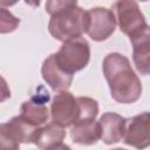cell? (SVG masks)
<instances>
[{"mask_svg": "<svg viewBox=\"0 0 150 150\" xmlns=\"http://www.w3.org/2000/svg\"><path fill=\"white\" fill-rule=\"evenodd\" d=\"M127 120L115 112H105L98 121L100 138L107 143L112 144L123 138Z\"/></svg>", "mask_w": 150, "mask_h": 150, "instance_id": "10", "label": "cell"}, {"mask_svg": "<svg viewBox=\"0 0 150 150\" xmlns=\"http://www.w3.org/2000/svg\"><path fill=\"white\" fill-rule=\"evenodd\" d=\"M150 116L149 112H143L130 120H127L123 139L137 149H144L150 143Z\"/></svg>", "mask_w": 150, "mask_h": 150, "instance_id": "9", "label": "cell"}, {"mask_svg": "<svg viewBox=\"0 0 150 150\" xmlns=\"http://www.w3.org/2000/svg\"><path fill=\"white\" fill-rule=\"evenodd\" d=\"M45 150H70V148L63 143H57V144H54L52 146L46 148Z\"/></svg>", "mask_w": 150, "mask_h": 150, "instance_id": "18", "label": "cell"}, {"mask_svg": "<svg viewBox=\"0 0 150 150\" xmlns=\"http://www.w3.org/2000/svg\"><path fill=\"white\" fill-rule=\"evenodd\" d=\"M53 57L60 69L73 75L88 64L90 57L89 45L83 38L68 40L63 42L57 53L53 54Z\"/></svg>", "mask_w": 150, "mask_h": 150, "instance_id": "3", "label": "cell"}, {"mask_svg": "<svg viewBox=\"0 0 150 150\" xmlns=\"http://www.w3.org/2000/svg\"><path fill=\"white\" fill-rule=\"evenodd\" d=\"M87 13L86 33L95 41L107 40L115 30L116 18L112 11L103 7L91 8Z\"/></svg>", "mask_w": 150, "mask_h": 150, "instance_id": "6", "label": "cell"}, {"mask_svg": "<svg viewBox=\"0 0 150 150\" xmlns=\"http://www.w3.org/2000/svg\"><path fill=\"white\" fill-rule=\"evenodd\" d=\"M20 20L15 18L9 11L0 6V33H11L16 29Z\"/></svg>", "mask_w": 150, "mask_h": 150, "instance_id": "16", "label": "cell"}, {"mask_svg": "<svg viewBox=\"0 0 150 150\" xmlns=\"http://www.w3.org/2000/svg\"><path fill=\"white\" fill-rule=\"evenodd\" d=\"M49 100V94L42 87L39 88L38 93L32 96V98L25 102L21 107L20 118L34 129H39L40 125L48 120V108L46 102Z\"/></svg>", "mask_w": 150, "mask_h": 150, "instance_id": "7", "label": "cell"}, {"mask_svg": "<svg viewBox=\"0 0 150 150\" xmlns=\"http://www.w3.org/2000/svg\"><path fill=\"white\" fill-rule=\"evenodd\" d=\"M134 46V62L138 71L143 75L149 73L150 67V52H149V33L131 41Z\"/></svg>", "mask_w": 150, "mask_h": 150, "instance_id": "14", "label": "cell"}, {"mask_svg": "<svg viewBox=\"0 0 150 150\" xmlns=\"http://www.w3.org/2000/svg\"><path fill=\"white\" fill-rule=\"evenodd\" d=\"M36 130L19 116L0 124V150H19L20 143H33Z\"/></svg>", "mask_w": 150, "mask_h": 150, "instance_id": "5", "label": "cell"}, {"mask_svg": "<svg viewBox=\"0 0 150 150\" xmlns=\"http://www.w3.org/2000/svg\"><path fill=\"white\" fill-rule=\"evenodd\" d=\"M104 76L109 83L111 97L120 103H132L142 93V84L134 73L129 60L118 53H110L103 61Z\"/></svg>", "mask_w": 150, "mask_h": 150, "instance_id": "1", "label": "cell"}, {"mask_svg": "<svg viewBox=\"0 0 150 150\" xmlns=\"http://www.w3.org/2000/svg\"><path fill=\"white\" fill-rule=\"evenodd\" d=\"M66 136L63 127L56 123H49L43 128H39L34 135L33 143L36 144L40 149H46L57 143H62Z\"/></svg>", "mask_w": 150, "mask_h": 150, "instance_id": "13", "label": "cell"}, {"mask_svg": "<svg viewBox=\"0 0 150 150\" xmlns=\"http://www.w3.org/2000/svg\"><path fill=\"white\" fill-rule=\"evenodd\" d=\"M120 29L130 38V41L149 33V27L144 16L135 1L123 0L114 4Z\"/></svg>", "mask_w": 150, "mask_h": 150, "instance_id": "4", "label": "cell"}, {"mask_svg": "<svg viewBox=\"0 0 150 150\" xmlns=\"http://www.w3.org/2000/svg\"><path fill=\"white\" fill-rule=\"evenodd\" d=\"M70 137L75 143L90 145L97 142L100 138L98 122L95 121H81L70 125Z\"/></svg>", "mask_w": 150, "mask_h": 150, "instance_id": "12", "label": "cell"}, {"mask_svg": "<svg viewBox=\"0 0 150 150\" xmlns=\"http://www.w3.org/2000/svg\"><path fill=\"white\" fill-rule=\"evenodd\" d=\"M41 71L43 80L55 91H66L73 81V75L64 73L62 69L57 67V64L54 61L53 54L45 60Z\"/></svg>", "mask_w": 150, "mask_h": 150, "instance_id": "11", "label": "cell"}, {"mask_svg": "<svg viewBox=\"0 0 150 150\" xmlns=\"http://www.w3.org/2000/svg\"><path fill=\"white\" fill-rule=\"evenodd\" d=\"M46 11L50 14L48 28L55 39L66 42L86 32L87 13L76 1H47Z\"/></svg>", "mask_w": 150, "mask_h": 150, "instance_id": "2", "label": "cell"}, {"mask_svg": "<svg viewBox=\"0 0 150 150\" xmlns=\"http://www.w3.org/2000/svg\"><path fill=\"white\" fill-rule=\"evenodd\" d=\"M9 97H11V90L7 86V82L2 76H0V102H4Z\"/></svg>", "mask_w": 150, "mask_h": 150, "instance_id": "17", "label": "cell"}, {"mask_svg": "<svg viewBox=\"0 0 150 150\" xmlns=\"http://www.w3.org/2000/svg\"><path fill=\"white\" fill-rule=\"evenodd\" d=\"M115 150H124V149H115Z\"/></svg>", "mask_w": 150, "mask_h": 150, "instance_id": "19", "label": "cell"}, {"mask_svg": "<svg viewBox=\"0 0 150 150\" xmlns=\"http://www.w3.org/2000/svg\"><path fill=\"white\" fill-rule=\"evenodd\" d=\"M77 105H79V116L76 122L81 121H95V117L98 112V104L94 98L90 97H77Z\"/></svg>", "mask_w": 150, "mask_h": 150, "instance_id": "15", "label": "cell"}, {"mask_svg": "<svg viewBox=\"0 0 150 150\" xmlns=\"http://www.w3.org/2000/svg\"><path fill=\"white\" fill-rule=\"evenodd\" d=\"M50 111L54 123L63 128L73 125L79 116L77 101L70 93L61 91L53 100Z\"/></svg>", "mask_w": 150, "mask_h": 150, "instance_id": "8", "label": "cell"}]
</instances>
